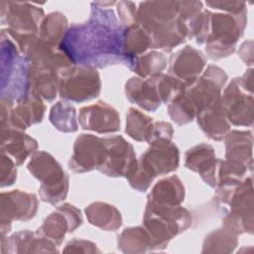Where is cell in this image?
I'll return each mask as SVG.
<instances>
[{
  "instance_id": "cell-1",
  "label": "cell",
  "mask_w": 254,
  "mask_h": 254,
  "mask_svg": "<svg viewBox=\"0 0 254 254\" xmlns=\"http://www.w3.org/2000/svg\"><path fill=\"white\" fill-rule=\"evenodd\" d=\"M105 8L92 2L88 21L66 31L59 48L73 64L91 68L117 64L128 66L123 54L125 26Z\"/></svg>"
},
{
  "instance_id": "cell-23",
  "label": "cell",
  "mask_w": 254,
  "mask_h": 254,
  "mask_svg": "<svg viewBox=\"0 0 254 254\" xmlns=\"http://www.w3.org/2000/svg\"><path fill=\"white\" fill-rule=\"evenodd\" d=\"M152 48L150 36L138 25L125 27L123 36V54L131 69L135 58L139 57L146 50Z\"/></svg>"
},
{
  "instance_id": "cell-20",
  "label": "cell",
  "mask_w": 254,
  "mask_h": 254,
  "mask_svg": "<svg viewBox=\"0 0 254 254\" xmlns=\"http://www.w3.org/2000/svg\"><path fill=\"white\" fill-rule=\"evenodd\" d=\"M125 92L127 98L132 103L147 111H155L162 103L151 77L147 79L140 77L130 78L126 82Z\"/></svg>"
},
{
  "instance_id": "cell-4",
  "label": "cell",
  "mask_w": 254,
  "mask_h": 254,
  "mask_svg": "<svg viewBox=\"0 0 254 254\" xmlns=\"http://www.w3.org/2000/svg\"><path fill=\"white\" fill-rule=\"evenodd\" d=\"M179 150L171 142L151 145L126 178L133 189L145 191L157 176L176 171L179 167Z\"/></svg>"
},
{
  "instance_id": "cell-27",
  "label": "cell",
  "mask_w": 254,
  "mask_h": 254,
  "mask_svg": "<svg viewBox=\"0 0 254 254\" xmlns=\"http://www.w3.org/2000/svg\"><path fill=\"white\" fill-rule=\"evenodd\" d=\"M118 246L124 252H145L151 249V240L143 227L126 228L119 237Z\"/></svg>"
},
{
  "instance_id": "cell-33",
  "label": "cell",
  "mask_w": 254,
  "mask_h": 254,
  "mask_svg": "<svg viewBox=\"0 0 254 254\" xmlns=\"http://www.w3.org/2000/svg\"><path fill=\"white\" fill-rule=\"evenodd\" d=\"M206 6L214 8V9H219L223 11L229 12V14H237L240 12H243L246 10V4L244 2H230V1H207L205 2Z\"/></svg>"
},
{
  "instance_id": "cell-28",
  "label": "cell",
  "mask_w": 254,
  "mask_h": 254,
  "mask_svg": "<svg viewBox=\"0 0 254 254\" xmlns=\"http://www.w3.org/2000/svg\"><path fill=\"white\" fill-rule=\"evenodd\" d=\"M75 108L67 102L56 103L50 113V121L62 132H74L77 130Z\"/></svg>"
},
{
  "instance_id": "cell-30",
  "label": "cell",
  "mask_w": 254,
  "mask_h": 254,
  "mask_svg": "<svg viewBox=\"0 0 254 254\" xmlns=\"http://www.w3.org/2000/svg\"><path fill=\"white\" fill-rule=\"evenodd\" d=\"M173 127L168 122H155L153 123V127L149 138L146 142L150 145L164 143V142H171L173 137Z\"/></svg>"
},
{
  "instance_id": "cell-9",
  "label": "cell",
  "mask_w": 254,
  "mask_h": 254,
  "mask_svg": "<svg viewBox=\"0 0 254 254\" xmlns=\"http://www.w3.org/2000/svg\"><path fill=\"white\" fill-rule=\"evenodd\" d=\"M106 158V146L102 138L91 134H81L74 142L73 154L68 163L74 173L99 169Z\"/></svg>"
},
{
  "instance_id": "cell-13",
  "label": "cell",
  "mask_w": 254,
  "mask_h": 254,
  "mask_svg": "<svg viewBox=\"0 0 254 254\" xmlns=\"http://www.w3.org/2000/svg\"><path fill=\"white\" fill-rule=\"evenodd\" d=\"M38 209V199L35 194L13 190L1 193V228L8 226L12 220H29Z\"/></svg>"
},
{
  "instance_id": "cell-31",
  "label": "cell",
  "mask_w": 254,
  "mask_h": 254,
  "mask_svg": "<svg viewBox=\"0 0 254 254\" xmlns=\"http://www.w3.org/2000/svg\"><path fill=\"white\" fill-rule=\"evenodd\" d=\"M1 187H7L13 185L16 180V164L9 156L1 152Z\"/></svg>"
},
{
  "instance_id": "cell-6",
  "label": "cell",
  "mask_w": 254,
  "mask_h": 254,
  "mask_svg": "<svg viewBox=\"0 0 254 254\" xmlns=\"http://www.w3.org/2000/svg\"><path fill=\"white\" fill-rule=\"evenodd\" d=\"M28 169L42 183L39 190L42 200L55 204L65 198L68 177L54 157L44 151L36 152L28 164Z\"/></svg>"
},
{
  "instance_id": "cell-3",
  "label": "cell",
  "mask_w": 254,
  "mask_h": 254,
  "mask_svg": "<svg viewBox=\"0 0 254 254\" xmlns=\"http://www.w3.org/2000/svg\"><path fill=\"white\" fill-rule=\"evenodd\" d=\"M1 40V99L14 104L31 92L29 63L3 31Z\"/></svg>"
},
{
  "instance_id": "cell-15",
  "label": "cell",
  "mask_w": 254,
  "mask_h": 254,
  "mask_svg": "<svg viewBox=\"0 0 254 254\" xmlns=\"http://www.w3.org/2000/svg\"><path fill=\"white\" fill-rule=\"evenodd\" d=\"M15 107L9 109L8 113L1 110V125H11L12 127L24 130L29 126L41 122L45 112V105L41 97L35 92L31 91L30 94L24 99L15 103Z\"/></svg>"
},
{
  "instance_id": "cell-7",
  "label": "cell",
  "mask_w": 254,
  "mask_h": 254,
  "mask_svg": "<svg viewBox=\"0 0 254 254\" xmlns=\"http://www.w3.org/2000/svg\"><path fill=\"white\" fill-rule=\"evenodd\" d=\"M59 91L61 97L82 102L99 95L101 81L98 72L91 67L72 64L59 73Z\"/></svg>"
},
{
  "instance_id": "cell-32",
  "label": "cell",
  "mask_w": 254,
  "mask_h": 254,
  "mask_svg": "<svg viewBox=\"0 0 254 254\" xmlns=\"http://www.w3.org/2000/svg\"><path fill=\"white\" fill-rule=\"evenodd\" d=\"M117 11L122 25L129 27L137 24L136 6L131 1H120L117 4Z\"/></svg>"
},
{
  "instance_id": "cell-2",
  "label": "cell",
  "mask_w": 254,
  "mask_h": 254,
  "mask_svg": "<svg viewBox=\"0 0 254 254\" xmlns=\"http://www.w3.org/2000/svg\"><path fill=\"white\" fill-rule=\"evenodd\" d=\"M247 11L237 14H218L206 11V23L202 38L207 55L219 60L231 55L236 42L243 35L247 22Z\"/></svg>"
},
{
  "instance_id": "cell-19",
  "label": "cell",
  "mask_w": 254,
  "mask_h": 254,
  "mask_svg": "<svg viewBox=\"0 0 254 254\" xmlns=\"http://www.w3.org/2000/svg\"><path fill=\"white\" fill-rule=\"evenodd\" d=\"M197 124L204 134L213 140L223 139L229 132L230 125L227 121L221 97L197 115Z\"/></svg>"
},
{
  "instance_id": "cell-12",
  "label": "cell",
  "mask_w": 254,
  "mask_h": 254,
  "mask_svg": "<svg viewBox=\"0 0 254 254\" xmlns=\"http://www.w3.org/2000/svg\"><path fill=\"white\" fill-rule=\"evenodd\" d=\"M178 16V1H144L137 11V24L151 36Z\"/></svg>"
},
{
  "instance_id": "cell-24",
  "label": "cell",
  "mask_w": 254,
  "mask_h": 254,
  "mask_svg": "<svg viewBox=\"0 0 254 254\" xmlns=\"http://www.w3.org/2000/svg\"><path fill=\"white\" fill-rule=\"evenodd\" d=\"M88 221L107 231H114L121 225V214L113 205L104 202H93L85 208Z\"/></svg>"
},
{
  "instance_id": "cell-26",
  "label": "cell",
  "mask_w": 254,
  "mask_h": 254,
  "mask_svg": "<svg viewBox=\"0 0 254 254\" xmlns=\"http://www.w3.org/2000/svg\"><path fill=\"white\" fill-rule=\"evenodd\" d=\"M166 65L167 58L163 53L150 52L144 56L135 58L131 69L141 77H151L162 73Z\"/></svg>"
},
{
  "instance_id": "cell-10",
  "label": "cell",
  "mask_w": 254,
  "mask_h": 254,
  "mask_svg": "<svg viewBox=\"0 0 254 254\" xmlns=\"http://www.w3.org/2000/svg\"><path fill=\"white\" fill-rule=\"evenodd\" d=\"M252 93V92H251ZM227 120L236 126H251L253 122V96L246 94L239 78L229 83L221 97Z\"/></svg>"
},
{
  "instance_id": "cell-17",
  "label": "cell",
  "mask_w": 254,
  "mask_h": 254,
  "mask_svg": "<svg viewBox=\"0 0 254 254\" xmlns=\"http://www.w3.org/2000/svg\"><path fill=\"white\" fill-rule=\"evenodd\" d=\"M38 148L36 140L11 125H1V152L10 155L17 166Z\"/></svg>"
},
{
  "instance_id": "cell-21",
  "label": "cell",
  "mask_w": 254,
  "mask_h": 254,
  "mask_svg": "<svg viewBox=\"0 0 254 254\" xmlns=\"http://www.w3.org/2000/svg\"><path fill=\"white\" fill-rule=\"evenodd\" d=\"M226 160L252 166V133L233 130L225 136Z\"/></svg>"
},
{
  "instance_id": "cell-8",
  "label": "cell",
  "mask_w": 254,
  "mask_h": 254,
  "mask_svg": "<svg viewBox=\"0 0 254 254\" xmlns=\"http://www.w3.org/2000/svg\"><path fill=\"white\" fill-rule=\"evenodd\" d=\"M103 140L106 146V158L98 171L109 177H127L137 164L132 145L118 135Z\"/></svg>"
},
{
  "instance_id": "cell-18",
  "label": "cell",
  "mask_w": 254,
  "mask_h": 254,
  "mask_svg": "<svg viewBox=\"0 0 254 254\" xmlns=\"http://www.w3.org/2000/svg\"><path fill=\"white\" fill-rule=\"evenodd\" d=\"M185 166L197 172L201 179L210 187H215V170L217 160L210 145L199 144L188 150L185 156Z\"/></svg>"
},
{
  "instance_id": "cell-16",
  "label": "cell",
  "mask_w": 254,
  "mask_h": 254,
  "mask_svg": "<svg viewBox=\"0 0 254 254\" xmlns=\"http://www.w3.org/2000/svg\"><path fill=\"white\" fill-rule=\"evenodd\" d=\"M78 118L81 128L85 130L113 133L120 129V118L117 111L102 101L81 108Z\"/></svg>"
},
{
  "instance_id": "cell-22",
  "label": "cell",
  "mask_w": 254,
  "mask_h": 254,
  "mask_svg": "<svg viewBox=\"0 0 254 254\" xmlns=\"http://www.w3.org/2000/svg\"><path fill=\"white\" fill-rule=\"evenodd\" d=\"M185 188L177 176L159 181L148 195V201L162 205L177 206L184 200Z\"/></svg>"
},
{
  "instance_id": "cell-29",
  "label": "cell",
  "mask_w": 254,
  "mask_h": 254,
  "mask_svg": "<svg viewBox=\"0 0 254 254\" xmlns=\"http://www.w3.org/2000/svg\"><path fill=\"white\" fill-rule=\"evenodd\" d=\"M153 127L150 117L135 108H129L126 115V133L136 141H147Z\"/></svg>"
},
{
  "instance_id": "cell-11",
  "label": "cell",
  "mask_w": 254,
  "mask_h": 254,
  "mask_svg": "<svg viewBox=\"0 0 254 254\" xmlns=\"http://www.w3.org/2000/svg\"><path fill=\"white\" fill-rule=\"evenodd\" d=\"M81 222L80 210L69 203H64L45 219L37 233L54 244L59 245L65 233L74 231Z\"/></svg>"
},
{
  "instance_id": "cell-14",
  "label": "cell",
  "mask_w": 254,
  "mask_h": 254,
  "mask_svg": "<svg viewBox=\"0 0 254 254\" xmlns=\"http://www.w3.org/2000/svg\"><path fill=\"white\" fill-rule=\"evenodd\" d=\"M205 64L206 59L200 51L187 46L171 57L170 75L189 87L197 79Z\"/></svg>"
},
{
  "instance_id": "cell-25",
  "label": "cell",
  "mask_w": 254,
  "mask_h": 254,
  "mask_svg": "<svg viewBox=\"0 0 254 254\" xmlns=\"http://www.w3.org/2000/svg\"><path fill=\"white\" fill-rule=\"evenodd\" d=\"M67 31V20L60 12H54L45 17L40 26V38L49 45L59 48Z\"/></svg>"
},
{
  "instance_id": "cell-5",
  "label": "cell",
  "mask_w": 254,
  "mask_h": 254,
  "mask_svg": "<svg viewBox=\"0 0 254 254\" xmlns=\"http://www.w3.org/2000/svg\"><path fill=\"white\" fill-rule=\"evenodd\" d=\"M0 7L2 24L8 25V34L24 54L31 42L37 38L44 17L43 9L28 2L13 1H1Z\"/></svg>"
}]
</instances>
